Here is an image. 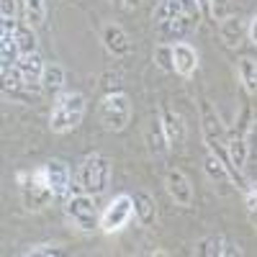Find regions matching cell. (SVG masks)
<instances>
[{
	"label": "cell",
	"mask_w": 257,
	"mask_h": 257,
	"mask_svg": "<svg viewBox=\"0 0 257 257\" xmlns=\"http://www.w3.org/2000/svg\"><path fill=\"white\" fill-rule=\"evenodd\" d=\"M165 188L170 193V198L175 201V206H183V208L193 206V185H190L185 173H180V170H167Z\"/></svg>",
	"instance_id": "cell-8"
},
{
	"label": "cell",
	"mask_w": 257,
	"mask_h": 257,
	"mask_svg": "<svg viewBox=\"0 0 257 257\" xmlns=\"http://www.w3.org/2000/svg\"><path fill=\"white\" fill-rule=\"evenodd\" d=\"M21 196H24V203L29 211H39L54 198V193L52 188H21Z\"/></svg>",
	"instance_id": "cell-17"
},
{
	"label": "cell",
	"mask_w": 257,
	"mask_h": 257,
	"mask_svg": "<svg viewBox=\"0 0 257 257\" xmlns=\"http://www.w3.org/2000/svg\"><path fill=\"white\" fill-rule=\"evenodd\" d=\"M47 175H49V188L54 193V198L67 201L72 193V180H70V170L62 160H49L47 162Z\"/></svg>",
	"instance_id": "cell-9"
},
{
	"label": "cell",
	"mask_w": 257,
	"mask_h": 257,
	"mask_svg": "<svg viewBox=\"0 0 257 257\" xmlns=\"http://www.w3.org/2000/svg\"><path fill=\"white\" fill-rule=\"evenodd\" d=\"M16 34H18L16 18H3V24H0V36H13L16 39Z\"/></svg>",
	"instance_id": "cell-32"
},
{
	"label": "cell",
	"mask_w": 257,
	"mask_h": 257,
	"mask_svg": "<svg viewBox=\"0 0 257 257\" xmlns=\"http://www.w3.org/2000/svg\"><path fill=\"white\" fill-rule=\"evenodd\" d=\"M219 36L226 47H239L244 39V21L239 16H226L219 24Z\"/></svg>",
	"instance_id": "cell-14"
},
{
	"label": "cell",
	"mask_w": 257,
	"mask_h": 257,
	"mask_svg": "<svg viewBox=\"0 0 257 257\" xmlns=\"http://www.w3.org/2000/svg\"><path fill=\"white\" fill-rule=\"evenodd\" d=\"M103 47L108 49V54H113L116 59L126 57L128 52H132V41H128L126 31L116 24H108L103 29Z\"/></svg>",
	"instance_id": "cell-10"
},
{
	"label": "cell",
	"mask_w": 257,
	"mask_h": 257,
	"mask_svg": "<svg viewBox=\"0 0 257 257\" xmlns=\"http://www.w3.org/2000/svg\"><path fill=\"white\" fill-rule=\"evenodd\" d=\"M0 16L16 18V0H0Z\"/></svg>",
	"instance_id": "cell-33"
},
{
	"label": "cell",
	"mask_w": 257,
	"mask_h": 257,
	"mask_svg": "<svg viewBox=\"0 0 257 257\" xmlns=\"http://www.w3.org/2000/svg\"><path fill=\"white\" fill-rule=\"evenodd\" d=\"M21 59V52H18V44L13 36H0V70H11L16 67Z\"/></svg>",
	"instance_id": "cell-18"
},
{
	"label": "cell",
	"mask_w": 257,
	"mask_h": 257,
	"mask_svg": "<svg viewBox=\"0 0 257 257\" xmlns=\"http://www.w3.org/2000/svg\"><path fill=\"white\" fill-rule=\"evenodd\" d=\"M224 257H242V247H239V244H234V242H226Z\"/></svg>",
	"instance_id": "cell-34"
},
{
	"label": "cell",
	"mask_w": 257,
	"mask_h": 257,
	"mask_svg": "<svg viewBox=\"0 0 257 257\" xmlns=\"http://www.w3.org/2000/svg\"><path fill=\"white\" fill-rule=\"evenodd\" d=\"M24 88H29V85H26L24 75H21L18 64H16V67H11V70H3V90L8 95H18Z\"/></svg>",
	"instance_id": "cell-27"
},
{
	"label": "cell",
	"mask_w": 257,
	"mask_h": 257,
	"mask_svg": "<svg viewBox=\"0 0 257 257\" xmlns=\"http://www.w3.org/2000/svg\"><path fill=\"white\" fill-rule=\"evenodd\" d=\"M85 116V95L82 93H64L57 98L54 108L49 113V128L54 134L72 132L75 126H80Z\"/></svg>",
	"instance_id": "cell-2"
},
{
	"label": "cell",
	"mask_w": 257,
	"mask_h": 257,
	"mask_svg": "<svg viewBox=\"0 0 257 257\" xmlns=\"http://www.w3.org/2000/svg\"><path fill=\"white\" fill-rule=\"evenodd\" d=\"M173 52H175V72L178 75L190 77L193 72L198 70V52L193 49L188 41H178V44H173Z\"/></svg>",
	"instance_id": "cell-12"
},
{
	"label": "cell",
	"mask_w": 257,
	"mask_h": 257,
	"mask_svg": "<svg viewBox=\"0 0 257 257\" xmlns=\"http://www.w3.org/2000/svg\"><path fill=\"white\" fill-rule=\"evenodd\" d=\"M64 213L67 219L80 229V231H93L100 226V216H98V208H95V196L90 193H77V196H70L64 201Z\"/></svg>",
	"instance_id": "cell-4"
},
{
	"label": "cell",
	"mask_w": 257,
	"mask_h": 257,
	"mask_svg": "<svg viewBox=\"0 0 257 257\" xmlns=\"http://www.w3.org/2000/svg\"><path fill=\"white\" fill-rule=\"evenodd\" d=\"M134 216V196H126V193H121V196H116L108 208L103 211L100 216V229L105 234H113V231H121L128 221H132Z\"/></svg>",
	"instance_id": "cell-5"
},
{
	"label": "cell",
	"mask_w": 257,
	"mask_h": 257,
	"mask_svg": "<svg viewBox=\"0 0 257 257\" xmlns=\"http://www.w3.org/2000/svg\"><path fill=\"white\" fill-rule=\"evenodd\" d=\"M123 3H126V8H137L139 0H123Z\"/></svg>",
	"instance_id": "cell-37"
},
{
	"label": "cell",
	"mask_w": 257,
	"mask_h": 257,
	"mask_svg": "<svg viewBox=\"0 0 257 257\" xmlns=\"http://www.w3.org/2000/svg\"><path fill=\"white\" fill-rule=\"evenodd\" d=\"M26 257H62L64 254V247L62 244H52V242H44V244H34L24 252Z\"/></svg>",
	"instance_id": "cell-28"
},
{
	"label": "cell",
	"mask_w": 257,
	"mask_h": 257,
	"mask_svg": "<svg viewBox=\"0 0 257 257\" xmlns=\"http://www.w3.org/2000/svg\"><path fill=\"white\" fill-rule=\"evenodd\" d=\"M147 144H149V149H152L155 155H165L167 149H170L167 137H165V128H162V121H160V118H155L152 126H149V132H147Z\"/></svg>",
	"instance_id": "cell-20"
},
{
	"label": "cell",
	"mask_w": 257,
	"mask_h": 257,
	"mask_svg": "<svg viewBox=\"0 0 257 257\" xmlns=\"http://www.w3.org/2000/svg\"><path fill=\"white\" fill-rule=\"evenodd\" d=\"M134 216L139 221V226H155L157 221V203L155 198L144 190H137L134 193Z\"/></svg>",
	"instance_id": "cell-13"
},
{
	"label": "cell",
	"mask_w": 257,
	"mask_h": 257,
	"mask_svg": "<svg viewBox=\"0 0 257 257\" xmlns=\"http://www.w3.org/2000/svg\"><path fill=\"white\" fill-rule=\"evenodd\" d=\"M98 116L105 132H123L128 121H132V100H128L123 90L105 93V98L100 100Z\"/></svg>",
	"instance_id": "cell-3"
},
{
	"label": "cell",
	"mask_w": 257,
	"mask_h": 257,
	"mask_svg": "<svg viewBox=\"0 0 257 257\" xmlns=\"http://www.w3.org/2000/svg\"><path fill=\"white\" fill-rule=\"evenodd\" d=\"M203 170H206V175H208V180H213V183H224V180H231V175H229V167L213 155V152H208L206 155V160H203Z\"/></svg>",
	"instance_id": "cell-22"
},
{
	"label": "cell",
	"mask_w": 257,
	"mask_h": 257,
	"mask_svg": "<svg viewBox=\"0 0 257 257\" xmlns=\"http://www.w3.org/2000/svg\"><path fill=\"white\" fill-rule=\"evenodd\" d=\"M108 185H111V160L100 152L88 155L77 170V188L82 193H90V196H103Z\"/></svg>",
	"instance_id": "cell-1"
},
{
	"label": "cell",
	"mask_w": 257,
	"mask_h": 257,
	"mask_svg": "<svg viewBox=\"0 0 257 257\" xmlns=\"http://www.w3.org/2000/svg\"><path fill=\"white\" fill-rule=\"evenodd\" d=\"M196 26H198V18L183 13V16L173 18V21L155 24V34L160 36V44H178V41H183Z\"/></svg>",
	"instance_id": "cell-6"
},
{
	"label": "cell",
	"mask_w": 257,
	"mask_h": 257,
	"mask_svg": "<svg viewBox=\"0 0 257 257\" xmlns=\"http://www.w3.org/2000/svg\"><path fill=\"white\" fill-rule=\"evenodd\" d=\"M244 203H247L249 216H254V213H257V188H247L244 190Z\"/></svg>",
	"instance_id": "cell-30"
},
{
	"label": "cell",
	"mask_w": 257,
	"mask_h": 257,
	"mask_svg": "<svg viewBox=\"0 0 257 257\" xmlns=\"http://www.w3.org/2000/svg\"><path fill=\"white\" fill-rule=\"evenodd\" d=\"M249 39H252V44L257 47V16L252 18V24H249Z\"/></svg>",
	"instance_id": "cell-35"
},
{
	"label": "cell",
	"mask_w": 257,
	"mask_h": 257,
	"mask_svg": "<svg viewBox=\"0 0 257 257\" xmlns=\"http://www.w3.org/2000/svg\"><path fill=\"white\" fill-rule=\"evenodd\" d=\"M44 67H47V64L41 62L39 52H34V54H24V57L18 59V70H21V75H24V80H26L29 88H31V85H36V82H41Z\"/></svg>",
	"instance_id": "cell-15"
},
{
	"label": "cell",
	"mask_w": 257,
	"mask_h": 257,
	"mask_svg": "<svg viewBox=\"0 0 257 257\" xmlns=\"http://www.w3.org/2000/svg\"><path fill=\"white\" fill-rule=\"evenodd\" d=\"M247 147H249V155L257 157V121L249 123V132H247Z\"/></svg>",
	"instance_id": "cell-31"
},
{
	"label": "cell",
	"mask_w": 257,
	"mask_h": 257,
	"mask_svg": "<svg viewBox=\"0 0 257 257\" xmlns=\"http://www.w3.org/2000/svg\"><path fill=\"white\" fill-rule=\"evenodd\" d=\"M160 121H162V128H165V137H167L170 149L183 147L185 134H188L183 116H180L175 108H170V105H160Z\"/></svg>",
	"instance_id": "cell-7"
},
{
	"label": "cell",
	"mask_w": 257,
	"mask_h": 257,
	"mask_svg": "<svg viewBox=\"0 0 257 257\" xmlns=\"http://www.w3.org/2000/svg\"><path fill=\"white\" fill-rule=\"evenodd\" d=\"M152 59H155V64H157L162 72H175V52H173V44H157Z\"/></svg>",
	"instance_id": "cell-26"
},
{
	"label": "cell",
	"mask_w": 257,
	"mask_h": 257,
	"mask_svg": "<svg viewBox=\"0 0 257 257\" xmlns=\"http://www.w3.org/2000/svg\"><path fill=\"white\" fill-rule=\"evenodd\" d=\"M226 152H229V160L237 170H244L247 167V160H249V147H247V134L237 132V128H231L226 134Z\"/></svg>",
	"instance_id": "cell-11"
},
{
	"label": "cell",
	"mask_w": 257,
	"mask_h": 257,
	"mask_svg": "<svg viewBox=\"0 0 257 257\" xmlns=\"http://www.w3.org/2000/svg\"><path fill=\"white\" fill-rule=\"evenodd\" d=\"M226 242L229 239L224 237V234H208V237L196 242V254L198 257H224Z\"/></svg>",
	"instance_id": "cell-16"
},
{
	"label": "cell",
	"mask_w": 257,
	"mask_h": 257,
	"mask_svg": "<svg viewBox=\"0 0 257 257\" xmlns=\"http://www.w3.org/2000/svg\"><path fill=\"white\" fill-rule=\"evenodd\" d=\"M62 85H64V67L57 62H49L44 67V75H41V88L47 93H57Z\"/></svg>",
	"instance_id": "cell-19"
},
{
	"label": "cell",
	"mask_w": 257,
	"mask_h": 257,
	"mask_svg": "<svg viewBox=\"0 0 257 257\" xmlns=\"http://www.w3.org/2000/svg\"><path fill=\"white\" fill-rule=\"evenodd\" d=\"M239 77L244 82L247 93H257V62L252 57H242V62H239Z\"/></svg>",
	"instance_id": "cell-24"
},
{
	"label": "cell",
	"mask_w": 257,
	"mask_h": 257,
	"mask_svg": "<svg viewBox=\"0 0 257 257\" xmlns=\"http://www.w3.org/2000/svg\"><path fill=\"white\" fill-rule=\"evenodd\" d=\"M211 3H213V0H198L201 13H208V16H211Z\"/></svg>",
	"instance_id": "cell-36"
},
{
	"label": "cell",
	"mask_w": 257,
	"mask_h": 257,
	"mask_svg": "<svg viewBox=\"0 0 257 257\" xmlns=\"http://www.w3.org/2000/svg\"><path fill=\"white\" fill-rule=\"evenodd\" d=\"M16 44H18V52H21V57L24 54H34L36 49H39V44H36V34H34V26H18V34H16Z\"/></svg>",
	"instance_id": "cell-25"
},
{
	"label": "cell",
	"mask_w": 257,
	"mask_h": 257,
	"mask_svg": "<svg viewBox=\"0 0 257 257\" xmlns=\"http://www.w3.org/2000/svg\"><path fill=\"white\" fill-rule=\"evenodd\" d=\"M24 13H26V24L39 29L47 18V3L44 0H24Z\"/></svg>",
	"instance_id": "cell-23"
},
{
	"label": "cell",
	"mask_w": 257,
	"mask_h": 257,
	"mask_svg": "<svg viewBox=\"0 0 257 257\" xmlns=\"http://www.w3.org/2000/svg\"><path fill=\"white\" fill-rule=\"evenodd\" d=\"M211 16L216 21H224L226 16H231L229 13V0H213L211 3Z\"/></svg>",
	"instance_id": "cell-29"
},
{
	"label": "cell",
	"mask_w": 257,
	"mask_h": 257,
	"mask_svg": "<svg viewBox=\"0 0 257 257\" xmlns=\"http://www.w3.org/2000/svg\"><path fill=\"white\" fill-rule=\"evenodd\" d=\"M178 16H183V0H160L152 13V21L155 24H165V21H173Z\"/></svg>",
	"instance_id": "cell-21"
}]
</instances>
